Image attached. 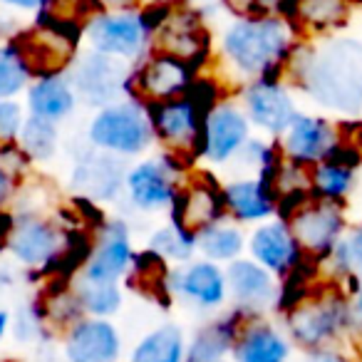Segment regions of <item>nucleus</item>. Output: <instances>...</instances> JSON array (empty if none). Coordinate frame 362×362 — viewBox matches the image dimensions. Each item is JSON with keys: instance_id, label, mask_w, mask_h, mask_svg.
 <instances>
[{"instance_id": "44", "label": "nucleus", "mask_w": 362, "mask_h": 362, "mask_svg": "<svg viewBox=\"0 0 362 362\" xmlns=\"http://www.w3.org/2000/svg\"><path fill=\"white\" fill-rule=\"evenodd\" d=\"M352 305H355V313L360 315V320H362V283H360V288H357L355 296H352Z\"/></svg>"}, {"instance_id": "3", "label": "nucleus", "mask_w": 362, "mask_h": 362, "mask_svg": "<svg viewBox=\"0 0 362 362\" xmlns=\"http://www.w3.org/2000/svg\"><path fill=\"white\" fill-rule=\"evenodd\" d=\"M293 52V30L278 16L236 21L223 35V57L243 77L276 80Z\"/></svg>"}, {"instance_id": "15", "label": "nucleus", "mask_w": 362, "mask_h": 362, "mask_svg": "<svg viewBox=\"0 0 362 362\" xmlns=\"http://www.w3.org/2000/svg\"><path fill=\"white\" fill-rule=\"evenodd\" d=\"M87 40L97 52L119 57V60H134L146 47L149 25L144 18L134 13H107V16H97L87 25Z\"/></svg>"}, {"instance_id": "6", "label": "nucleus", "mask_w": 362, "mask_h": 362, "mask_svg": "<svg viewBox=\"0 0 362 362\" xmlns=\"http://www.w3.org/2000/svg\"><path fill=\"white\" fill-rule=\"evenodd\" d=\"M67 241H70V231L57 226L50 218H42L40 214L25 211L16 216L6 248L23 268L37 271L40 276L47 273L55 276L67 251Z\"/></svg>"}, {"instance_id": "4", "label": "nucleus", "mask_w": 362, "mask_h": 362, "mask_svg": "<svg viewBox=\"0 0 362 362\" xmlns=\"http://www.w3.org/2000/svg\"><path fill=\"white\" fill-rule=\"evenodd\" d=\"M214 105V92L204 95V87L194 82L187 95L146 107L154 139L164 146V154L192 166L204 154V124Z\"/></svg>"}, {"instance_id": "27", "label": "nucleus", "mask_w": 362, "mask_h": 362, "mask_svg": "<svg viewBox=\"0 0 362 362\" xmlns=\"http://www.w3.org/2000/svg\"><path fill=\"white\" fill-rule=\"evenodd\" d=\"M228 218L236 223H261L276 214V199L258 179H233L223 184Z\"/></svg>"}, {"instance_id": "38", "label": "nucleus", "mask_w": 362, "mask_h": 362, "mask_svg": "<svg viewBox=\"0 0 362 362\" xmlns=\"http://www.w3.org/2000/svg\"><path fill=\"white\" fill-rule=\"evenodd\" d=\"M288 0H241L238 11L243 13H253V16H273L278 13Z\"/></svg>"}, {"instance_id": "43", "label": "nucleus", "mask_w": 362, "mask_h": 362, "mask_svg": "<svg viewBox=\"0 0 362 362\" xmlns=\"http://www.w3.org/2000/svg\"><path fill=\"white\" fill-rule=\"evenodd\" d=\"M11 313L6 310V308H0V340L8 335V330H11Z\"/></svg>"}, {"instance_id": "7", "label": "nucleus", "mask_w": 362, "mask_h": 362, "mask_svg": "<svg viewBox=\"0 0 362 362\" xmlns=\"http://www.w3.org/2000/svg\"><path fill=\"white\" fill-rule=\"evenodd\" d=\"M226 218L228 211L223 187L209 171H199L181 181L179 192L169 206V223L176 231L197 241L206 228Z\"/></svg>"}, {"instance_id": "16", "label": "nucleus", "mask_w": 362, "mask_h": 362, "mask_svg": "<svg viewBox=\"0 0 362 362\" xmlns=\"http://www.w3.org/2000/svg\"><path fill=\"white\" fill-rule=\"evenodd\" d=\"M251 139V122L241 107L231 102H216L209 110L204 124V159L211 164H228L241 154Z\"/></svg>"}, {"instance_id": "18", "label": "nucleus", "mask_w": 362, "mask_h": 362, "mask_svg": "<svg viewBox=\"0 0 362 362\" xmlns=\"http://www.w3.org/2000/svg\"><path fill=\"white\" fill-rule=\"evenodd\" d=\"M134 251H132V233L124 221H105L97 228V238L80 276L90 281L119 283L129 273Z\"/></svg>"}, {"instance_id": "33", "label": "nucleus", "mask_w": 362, "mask_h": 362, "mask_svg": "<svg viewBox=\"0 0 362 362\" xmlns=\"http://www.w3.org/2000/svg\"><path fill=\"white\" fill-rule=\"evenodd\" d=\"M347 16V0H296V18L310 30H330Z\"/></svg>"}, {"instance_id": "42", "label": "nucleus", "mask_w": 362, "mask_h": 362, "mask_svg": "<svg viewBox=\"0 0 362 362\" xmlns=\"http://www.w3.org/2000/svg\"><path fill=\"white\" fill-rule=\"evenodd\" d=\"M0 3H6V6H13V8H21V11H33V8H40L42 0H0Z\"/></svg>"}, {"instance_id": "40", "label": "nucleus", "mask_w": 362, "mask_h": 362, "mask_svg": "<svg viewBox=\"0 0 362 362\" xmlns=\"http://www.w3.org/2000/svg\"><path fill=\"white\" fill-rule=\"evenodd\" d=\"M18 189H21V181H18L16 176H11L3 166H0V211L11 204V199L16 197Z\"/></svg>"}, {"instance_id": "1", "label": "nucleus", "mask_w": 362, "mask_h": 362, "mask_svg": "<svg viewBox=\"0 0 362 362\" xmlns=\"http://www.w3.org/2000/svg\"><path fill=\"white\" fill-rule=\"evenodd\" d=\"M296 85L327 112L355 117L362 112V42L327 40L320 47H298L288 57Z\"/></svg>"}, {"instance_id": "11", "label": "nucleus", "mask_w": 362, "mask_h": 362, "mask_svg": "<svg viewBox=\"0 0 362 362\" xmlns=\"http://www.w3.org/2000/svg\"><path fill=\"white\" fill-rule=\"evenodd\" d=\"M70 82L85 105L102 110V107L119 102L122 92H127L129 72L119 57L92 50L85 57H80V62L72 70Z\"/></svg>"}, {"instance_id": "12", "label": "nucleus", "mask_w": 362, "mask_h": 362, "mask_svg": "<svg viewBox=\"0 0 362 362\" xmlns=\"http://www.w3.org/2000/svg\"><path fill=\"white\" fill-rule=\"evenodd\" d=\"M154 52L171 55L197 67L209 52V35L204 23L189 11H166L149 28Z\"/></svg>"}, {"instance_id": "22", "label": "nucleus", "mask_w": 362, "mask_h": 362, "mask_svg": "<svg viewBox=\"0 0 362 362\" xmlns=\"http://www.w3.org/2000/svg\"><path fill=\"white\" fill-rule=\"evenodd\" d=\"M226 283L228 298L233 305L248 308V310L266 313L276 310L278 298H281V286L276 276L253 258H236L226 266Z\"/></svg>"}, {"instance_id": "9", "label": "nucleus", "mask_w": 362, "mask_h": 362, "mask_svg": "<svg viewBox=\"0 0 362 362\" xmlns=\"http://www.w3.org/2000/svg\"><path fill=\"white\" fill-rule=\"evenodd\" d=\"M189 164L171 154L159 159H144L127 171L124 192L129 204L139 211H161L169 209L176 192L181 187V171H187Z\"/></svg>"}, {"instance_id": "31", "label": "nucleus", "mask_w": 362, "mask_h": 362, "mask_svg": "<svg viewBox=\"0 0 362 362\" xmlns=\"http://www.w3.org/2000/svg\"><path fill=\"white\" fill-rule=\"evenodd\" d=\"M18 144L28 154L33 164H45L60 149V132L57 122L42 119L37 115H28L23 122V129L18 134Z\"/></svg>"}, {"instance_id": "39", "label": "nucleus", "mask_w": 362, "mask_h": 362, "mask_svg": "<svg viewBox=\"0 0 362 362\" xmlns=\"http://www.w3.org/2000/svg\"><path fill=\"white\" fill-rule=\"evenodd\" d=\"M300 362H350V357L337 347H320V350H308Z\"/></svg>"}, {"instance_id": "26", "label": "nucleus", "mask_w": 362, "mask_h": 362, "mask_svg": "<svg viewBox=\"0 0 362 362\" xmlns=\"http://www.w3.org/2000/svg\"><path fill=\"white\" fill-rule=\"evenodd\" d=\"M360 161V151L355 146L340 141V146L327 159L310 166V194L317 199H330V202L345 204V199L355 189V176Z\"/></svg>"}, {"instance_id": "2", "label": "nucleus", "mask_w": 362, "mask_h": 362, "mask_svg": "<svg viewBox=\"0 0 362 362\" xmlns=\"http://www.w3.org/2000/svg\"><path fill=\"white\" fill-rule=\"evenodd\" d=\"M286 335L303 352L335 347L347 337H360L362 320L352 305V296L340 283L327 286L310 283L291 305L283 310Z\"/></svg>"}, {"instance_id": "23", "label": "nucleus", "mask_w": 362, "mask_h": 362, "mask_svg": "<svg viewBox=\"0 0 362 362\" xmlns=\"http://www.w3.org/2000/svg\"><path fill=\"white\" fill-rule=\"evenodd\" d=\"M246 248L253 261L261 263L263 268H268L278 278H286L305 258L303 248L298 246L296 236H293L291 226L286 221H281V218L278 221H266L258 228H253Z\"/></svg>"}, {"instance_id": "28", "label": "nucleus", "mask_w": 362, "mask_h": 362, "mask_svg": "<svg viewBox=\"0 0 362 362\" xmlns=\"http://www.w3.org/2000/svg\"><path fill=\"white\" fill-rule=\"evenodd\" d=\"M77 92L70 80L62 75L37 77L35 85L28 90V110L30 115H37L42 119L60 122L75 112Z\"/></svg>"}, {"instance_id": "35", "label": "nucleus", "mask_w": 362, "mask_h": 362, "mask_svg": "<svg viewBox=\"0 0 362 362\" xmlns=\"http://www.w3.org/2000/svg\"><path fill=\"white\" fill-rule=\"evenodd\" d=\"M25 60L16 45H0V100H13L30 80Z\"/></svg>"}, {"instance_id": "19", "label": "nucleus", "mask_w": 362, "mask_h": 362, "mask_svg": "<svg viewBox=\"0 0 362 362\" xmlns=\"http://www.w3.org/2000/svg\"><path fill=\"white\" fill-rule=\"evenodd\" d=\"M340 127L315 115H300L283 132V154L300 166H313L327 159L340 146Z\"/></svg>"}, {"instance_id": "17", "label": "nucleus", "mask_w": 362, "mask_h": 362, "mask_svg": "<svg viewBox=\"0 0 362 362\" xmlns=\"http://www.w3.org/2000/svg\"><path fill=\"white\" fill-rule=\"evenodd\" d=\"M62 355L67 362H119L122 335L110 317L85 315L65 330Z\"/></svg>"}, {"instance_id": "21", "label": "nucleus", "mask_w": 362, "mask_h": 362, "mask_svg": "<svg viewBox=\"0 0 362 362\" xmlns=\"http://www.w3.org/2000/svg\"><path fill=\"white\" fill-rule=\"evenodd\" d=\"M169 291L199 310H218L228 298L226 271L209 258L192 261L169 273Z\"/></svg>"}, {"instance_id": "34", "label": "nucleus", "mask_w": 362, "mask_h": 362, "mask_svg": "<svg viewBox=\"0 0 362 362\" xmlns=\"http://www.w3.org/2000/svg\"><path fill=\"white\" fill-rule=\"evenodd\" d=\"M149 251H154L156 256H161L164 261L171 263H189L197 253V241L189 236H184L181 231H176L174 226H161L151 233L149 238Z\"/></svg>"}, {"instance_id": "29", "label": "nucleus", "mask_w": 362, "mask_h": 362, "mask_svg": "<svg viewBox=\"0 0 362 362\" xmlns=\"http://www.w3.org/2000/svg\"><path fill=\"white\" fill-rule=\"evenodd\" d=\"M187 335L176 322H161L136 340L129 362H187Z\"/></svg>"}, {"instance_id": "8", "label": "nucleus", "mask_w": 362, "mask_h": 362, "mask_svg": "<svg viewBox=\"0 0 362 362\" xmlns=\"http://www.w3.org/2000/svg\"><path fill=\"white\" fill-rule=\"evenodd\" d=\"M286 223L291 226L303 253L322 263L327 253L335 248V243L345 236V204L310 197L288 216Z\"/></svg>"}, {"instance_id": "41", "label": "nucleus", "mask_w": 362, "mask_h": 362, "mask_svg": "<svg viewBox=\"0 0 362 362\" xmlns=\"http://www.w3.org/2000/svg\"><path fill=\"white\" fill-rule=\"evenodd\" d=\"M139 0H95V6L107 8V11H129Z\"/></svg>"}, {"instance_id": "24", "label": "nucleus", "mask_w": 362, "mask_h": 362, "mask_svg": "<svg viewBox=\"0 0 362 362\" xmlns=\"http://www.w3.org/2000/svg\"><path fill=\"white\" fill-rule=\"evenodd\" d=\"M251 315H256V310L233 305L226 315L202 325L187 345V362H228L238 330Z\"/></svg>"}, {"instance_id": "10", "label": "nucleus", "mask_w": 362, "mask_h": 362, "mask_svg": "<svg viewBox=\"0 0 362 362\" xmlns=\"http://www.w3.org/2000/svg\"><path fill=\"white\" fill-rule=\"evenodd\" d=\"M194 70L189 62L176 60L171 55L154 52L141 62V67L129 77L127 92H132L134 102L149 107L156 102L174 100V97L187 95L194 85Z\"/></svg>"}, {"instance_id": "32", "label": "nucleus", "mask_w": 362, "mask_h": 362, "mask_svg": "<svg viewBox=\"0 0 362 362\" xmlns=\"http://www.w3.org/2000/svg\"><path fill=\"white\" fill-rule=\"evenodd\" d=\"M77 298L82 303L85 315L92 317H112L115 313H119L122 308V291L119 283L112 281H90V278L77 276V281H72Z\"/></svg>"}, {"instance_id": "5", "label": "nucleus", "mask_w": 362, "mask_h": 362, "mask_svg": "<svg viewBox=\"0 0 362 362\" xmlns=\"http://www.w3.org/2000/svg\"><path fill=\"white\" fill-rule=\"evenodd\" d=\"M87 141L97 149L122 156V159L146 151L154 141L146 107L139 102L122 100L102 107L87 127Z\"/></svg>"}, {"instance_id": "20", "label": "nucleus", "mask_w": 362, "mask_h": 362, "mask_svg": "<svg viewBox=\"0 0 362 362\" xmlns=\"http://www.w3.org/2000/svg\"><path fill=\"white\" fill-rule=\"evenodd\" d=\"M243 112L253 127L271 136H283L298 115L291 92L278 80H253L243 90Z\"/></svg>"}, {"instance_id": "14", "label": "nucleus", "mask_w": 362, "mask_h": 362, "mask_svg": "<svg viewBox=\"0 0 362 362\" xmlns=\"http://www.w3.org/2000/svg\"><path fill=\"white\" fill-rule=\"evenodd\" d=\"M127 169L122 156L102 151L97 146L77 156L70 174V187L87 202H115L124 189Z\"/></svg>"}, {"instance_id": "37", "label": "nucleus", "mask_w": 362, "mask_h": 362, "mask_svg": "<svg viewBox=\"0 0 362 362\" xmlns=\"http://www.w3.org/2000/svg\"><path fill=\"white\" fill-rule=\"evenodd\" d=\"M23 122H25V115L16 100H0V144L18 141Z\"/></svg>"}, {"instance_id": "36", "label": "nucleus", "mask_w": 362, "mask_h": 362, "mask_svg": "<svg viewBox=\"0 0 362 362\" xmlns=\"http://www.w3.org/2000/svg\"><path fill=\"white\" fill-rule=\"evenodd\" d=\"M95 8V0H42L40 11L45 16V23L72 28L80 21H85Z\"/></svg>"}, {"instance_id": "30", "label": "nucleus", "mask_w": 362, "mask_h": 362, "mask_svg": "<svg viewBox=\"0 0 362 362\" xmlns=\"http://www.w3.org/2000/svg\"><path fill=\"white\" fill-rule=\"evenodd\" d=\"M246 236L236 226V221L226 218V221H218L216 226L206 228L197 238V251H202V256L214 263H231L241 258V253L246 251Z\"/></svg>"}, {"instance_id": "25", "label": "nucleus", "mask_w": 362, "mask_h": 362, "mask_svg": "<svg viewBox=\"0 0 362 362\" xmlns=\"http://www.w3.org/2000/svg\"><path fill=\"white\" fill-rule=\"evenodd\" d=\"M293 342L273 322L263 320L261 313L251 315L241 325L233 342V362H288Z\"/></svg>"}, {"instance_id": "13", "label": "nucleus", "mask_w": 362, "mask_h": 362, "mask_svg": "<svg viewBox=\"0 0 362 362\" xmlns=\"http://www.w3.org/2000/svg\"><path fill=\"white\" fill-rule=\"evenodd\" d=\"M75 30L65 25H55V23H40L35 30L25 33L16 42L28 70L35 77L60 75L75 57Z\"/></svg>"}]
</instances>
